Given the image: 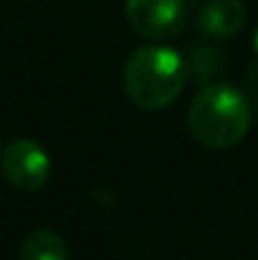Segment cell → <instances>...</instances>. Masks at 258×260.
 Returning a JSON list of instances; mask_svg holds the SVG:
<instances>
[{
  "mask_svg": "<svg viewBox=\"0 0 258 260\" xmlns=\"http://www.w3.org/2000/svg\"><path fill=\"white\" fill-rule=\"evenodd\" d=\"M187 121L195 139L213 149H225L246 137L251 126V106L238 88L215 84L192 99Z\"/></svg>",
  "mask_w": 258,
  "mask_h": 260,
  "instance_id": "7a4b0ae2",
  "label": "cell"
},
{
  "mask_svg": "<svg viewBox=\"0 0 258 260\" xmlns=\"http://www.w3.org/2000/svg\"><path fill=\"white\" fill-rule=\"evenodd\" d=\"M0 167L5 179L23 192H36L46 184L51 174V162L43 147H38L33 139H15L5 147L0 154Z\"/></svg>",
  "mask_w": 258,
  "mask_h": 260,
  "instance_id": "277c9868",
  "label": "cell"
},
{
  "mask_svg": "<svg viewBox=\"0 0 258 260\" xmlns=\"http://www.w3.org/2000/svg\"><path fill=\"white\" fill-rule=\"evenodd\" d=\"M253 46H256V53H258V30H256V38H253Z\"/></svg>",
  "mask_w": 258,
  "mask_h": 260,
  "instance_id": "52a82bcc",
  "label": "cell"
},
{
  "mask_svg": "<svg viewBox=\"0 0 258 260\" xmlns=\"http://www.w3.org/2000/svg\"><path fill=\"white\" fill-rule=\"evenodd\" d=\"M129 25L145 38H172L187 20L185 0H127Z\"/></svg>",
  "mask_w": 258,
  "mask_h": 260,
  "instance_id": "3957f363",
  "label": "cell"
},
{
  "mask_svg": "<svg viewBox=\"0 0 258 260\" xmlns=\"http://www.w3.org/2000/svg\"><path fill=\"white\" fill-rule=\"evenodd\" d=\"M246 23V8L241 0H208L197 15V25L210 38H231Z\"/></svg>",
  "mask_w": 258,
  "mask_h": 260,
  "instance_id": "5b68a950",
  "label": "cell"
},
{
  "mask_svg": "<svg viewBox=\"0 0 258 260\" xmlns=\"http://www.w3.org/2000/svg\"><path fill=\"white\" fill-rule=\"evenodd\" d=\"M20 260H69V248L59 233L36 230L23 240Z\"/></svg>",
  "mask_w": 258,
  "mask_h": 260,
  "instance_id": "8992f818",
  "label": "cell"
},
{
  "mask_svg": "<svg viewBox=\"0 0 258 260\" xmlns=\"http://www.w3.org/2000/svg\"><path fill=\"white\" fill-rule=\"evenodd\" d=\"M187 66L177 51L147 46L132 53L124 69V88L129 99L147 111L170 106L185 86Z\"/></svg>",
  "mask_w": 258,
  "mask_h": 260,
  "instance_id": "6da1fadb",
  "label": "cell"
}]
</instances>
